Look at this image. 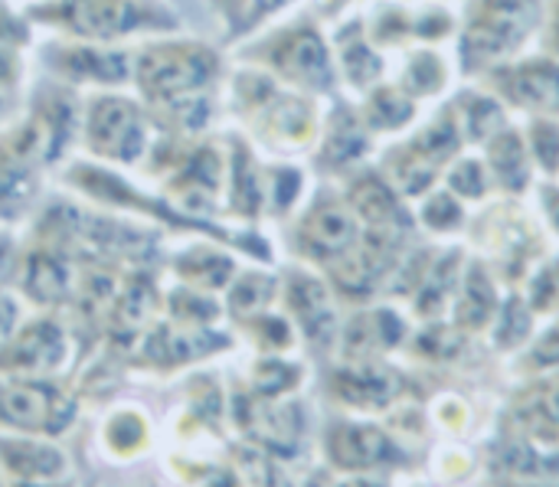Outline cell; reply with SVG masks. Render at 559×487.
I'll return each instance as SVG.
<instances>
[{"label":"cell","instance_id":"cell-1","mask_svg":"<svg viewBox=\"0 0 559 487\" xmlns=\"http://www.w3.org/2000/svg\"><path fill=\"white\" fill-rule=\"evenodd\" d=\"M147 115L170 134H200L213 115V88L219 82V56L197 39H154L131 66Z\"/></svg>","mask_w":559,"mask_h":487},{"label":"cell","instance_id":"cell-2","mask_svg":"<svg viewBox=\"0 0 559 487\" xmlns=\"http://www.w3.org/2000/svg\"><path fill=\"white\" fill-rule=\"evenodd\" d=\"M29 20L49 23L75 43L115 46L118 39L144 29H174V13L154 0H43L29 10Z\"/></svg>","mask_w":559,"mask_h":487},{"label":"cell","instance_id":"cell-3","mask_svg":"<svg viewBox=\"0 0 559 487\" xmlns=\"http://www.w3.org/2000/svg\"><path fill=\"white\" fill-rule=\"evenodd\" d=\"M85 147L108 164H138L151 147V115L141 102L115 92H98L85 102L79 118Z\"/></svg>","mask_w":559,"mask_h":487},{"label":"cell","instance_id":"cell-4","mask_svg":"<svg viewBox=\"0 0 559 487\" xmlns=\"http://www.w3.org/2000/svg\"><path fill=\"white\" fill-rule=\"evenodd\" d=\"M236 92H239V105L252 118L255 131L265 134L269 141L295 147L311 138L314 118H311L308 105L292 98L288 92H278L272 79L246 75L242 82H236Z\"/></svg>","mask_w":559,"mask_h":487},{"label":"cell","instance_id":"cell-5","mask_svg":"<svg viewBox=\"0 0 559 487\" xmlns=\"http://www.w3.org/2000/svg\"><path fill=\"white\" fill-rule=\"evenodd\" d=\"M534 20L537 0H485L465 36L468 66H478L491 56H501L504 49H514L527 36Z\"/></svg>","mask_w":559,"mask_h":487},{"label":"cell","instance_id":"cell-6","mask_svg":"<svg viewBox=\"0 0 559 487\" xmlns=\"http://www.w3.org/2000/svg\"><path fill=\"white\" fill-rule=\"evenodd\" d=\"M49 66L62 82L72 85H98V88H115L131 82V66L134 56L115 46H98V43H62L49 49Z\"/></svg>","mask_w":559,"mask_h":487},{"label":"cell","instance_id":"cell-7","mask_svg":"<svg viewBox=\"0 0 559 487\" xmlns=\"http://www.w3.org/2000/svg\"><path fill=\"white\" fill-rule=\"evenodd\" d=\"M0 419L33 432H59L72 419V403L49 383H10L0 390Z\"/></svg>","mask_w":559,"mask_h":487},{"label":"cell","instance_id":"cell-8","mask_svg":"<svg viewBox=\"0 0 559 487\" xmlns=\"http://www.w3.org/2000/svg\"><path fill=\"white\" fill-rule=\"evenodd\" d=\"M272 66L282 79L308 88L331 85V56L314 29H292L272 43Z\"/></svg>","mask_w":559,"mask_h":487},{"label":"cell","instance_id":"cell-9","mask_svg":"<svg viewBox=\"0 0 559 487\" xmlns=\"http://www.w3.org/2000/svg\"><path fill=\"white\" fill-rule=\"evenodd\" d=\"M36 164L39 154L23 124L0 141V219H13L26 210L36 190Z\"/></svg>","mask_w":559,"mask_h":487},{"label":"cell","instance_id":"cell-10","mask_svg":"<svg viewBox=\"0 0 559 487\" xmlns=\"http://www.w3.org/2000/svg\"><path fill=\"white\" fill-rule=\"evenodd\" d=\"M301 246L308 256L334 262L357 246V219L344 206H318L301 223Z\"/></svg>","mask_w":559,"mask_h":487},{"label":"cell","instance_id":"cell-11","mask_svg":"<svg viewBox=\"0 0 559 487\" xmlns=\"http://www.w3.org/2000/svg\"><path fill=\"white\" fill-rule=\"evenodd\" d=\"M66 354V337L59 331V324L52 321H39L29 324L26 331H20L10 344H7V360L10 367L23 370V373H43L49 367H56Z\"/></svg>","mask_w":559,"mask_h":487},{"label":"cell","instance_id":"cell-12","mask_svg":"<svg viewBox=\"0 0 559 487\" xmlns=\"http://www.w3.org/2000/svg\"><path fill=\"white\" fill-rule=\"evenodd\" d=\"M504 88L514 102L531 108H559V66L531 62L504 75Z\"/></svg>","mask_w":559,"mask_h":487},{"label":"cell","instance_id":"cell-13","mask_svg":"<svg viewBox=\"0 0 559 487\" xmlns=\"http://www.w3.org/2000/svg\"><path fill=\"white\" fill-rule=\"evenodd\" d=\"M334 455L347 468H367L390 455L386 439L377 429H341L334 436Z\"/></svg>","mask_w":559,"mask_h":487},{"label":"cell","instance_id":"cell-14","mask_svg":"<svg viewBox=\"0 0 559 487\" xmlns=\"http://www.w3.org/2000/svg\"><path fill=\"white\" fill-rule=\"evenodd\" d=\"M292 305H295V311L301 314V324L308 328L311 337L331 334L334 314H331L328 292H324L318 282H311V278H295V285H292Z\"/></svg>","mask_w":559,"mask_h":487},{"label":"cell","instance_id":"cell-15","mask_svg":"<svg viewBox=\"0 0 559 487\" xmlns=\"http://www.w3.org/2000/svg\"><path fill=\"white\" fill-rule=\"evenodd\" d=\"M350 203H354V210H357L364 219H370L373 226H386V223L396 219V200H393L390 187H383V183L373 180V177H364V180L354 183Z\"/></svg>","mask_w":559,"mask_h":487},{"label":"cell","instance_id":"cell-16","mask_svg":"<svg viewBox=\"0 0 559 487\" xmlns=\"http://www.w3.org/2000/svg\"><path fill=\"white\" fill-rule=\"evenodd\" d=\"M7 465L23 478H56L62 472V455L43 446H7Z\"/></svg>","mask_w":559,"mask_h":487},{"label":"cell","instance_id":"cell-17","mask_svg":"<svg viewBox=\"0 0 559 487\" xmlns=\"http://www.w3.org/2000/svg\"><path fill=\"white\" fill-rule=\"evenodd\" d=\"M491 164L498 170V177L511 187H524L527 180V157H524V144L521 138L511 131V134H501L495 144H491Z\"/></svg>","mask_w":559,"mask_h":487},{"label":"cell","instance_id":"cell-18","mask_svg":"<svg viewBox=\"0 0 559 487\" xmlns=\"http://www.w3.org/2000/svg\"><path fill=\"white\" fill-rule=\"evenodd\" d=\"M491 305H495V295H491L488 278H485L478 269H472V272H468V282H465V292H462V301H459L462 321H465V324H481V321L488 318Z\"/></svg>","mask_w":559,"mask_h":487},{"label":"cell","instance_id":"cell-19","mask_svg":"<svg viewBox=\"0 0 559 487\" xmlns=\"http://www.w3.org/2000/svg\"><path fill=\"white\" fill-rule=\"evenodd\" d=\"M364 151V134L357 131V124L350 118H341L331 134H328V154L341 164V161H350Z\"/></svg>","mask_w":559,"mask_h":487},{"label":"cell","instance_id":"cell-20","mask_svg":"<svg viewBox=\"0 0 559 487\" xmlns=\"http://www.w3.org/2000/svg\"><path fill=\"white\" fill-rule=\"evenodd\" d=\"M409 102L406 98H400L396 92H380L377 98H373V108H370V118H373V124H380V128H396V124H403L406 118H409Z\"/></svg>","mask_w":559,"mask_h":487},{"label":"cell","instance_id":"cell-21","mask_svg":"<svg viewBox=\"0 0 559 487\" xmlns=\"http://www.w3.org/2000/svg\"><path fill=\"white\" fill-rule=\"evenodd\" d=\"M406 79H409V85H413L416 92L439 88V82H442V62H439L436 56H429V52H419V56L409 62Z\"/></svg>","mask_w":559,"mask_h":487},{"label":"cell","instance_id":"cell-22","mask_svg":"<svg viewBox=\"0 0 559 487\" xmlns=\"http://www.w3.org/2000/svg\"><path fill=\"white\" fill-rule=\"evenodd\" d=\"M344 62H347V75H350L354 82H360V85H367V82H370V79H377V72H380V59H377L364 43L347 46Z\"/></svg>","mask_w":559,"mask_h":487},{"label":"cell","instance_id":"cell-23","mask_svg":"<svg viewBox=\"0 0 559 487\" xmlns=\"http://www.w3.org/2000/svg\"><path fill=\"white\" fill-rule=\"evenodd\" d=\"M233 23L239 20V23H252V20H259V16H265L269 10H275L282 0H213Z\"/></svg>","mask_w":559,"mask_h":487},{"label":"cell","instance_id":"cell-24","mask_svg":"<svg viewBox=\"0 0 559 487\" xmlns=\"http://www.w3.org/2000/svg\"><path fill=\"white\" fill-rule=\"evenodd\" d=\"M465 118H468V134H472V138L488 134L491 128L501 124V111H498L491 102H485V98H472L468 108H465Z\"/></svg>","mask_w":559,"mask_h":487},{"label":"cell","instance_id":"cell-25","mask_svg":"<svg viewBox=\"0 0 559 487\" xmlns=\"http://www.w3.org/2000/svg\"><path fill=\"white\" fill-rule=\"evenodd\" d=\"M534 151L540 157V164L547 170H557L559 167V128L554 124H537L534 128Z\"/></svg>","mask_w":559,"mask_h":487},{"label":"cell","instance_id":"cell-26","mask_svg":"<svg viewBox=\"0 0 559 487\" xmlns=\"http://www.w3.org/2000/svg\"><path fill=\"white\" fill-rule=\"evenodd\" d=\"M16 85H20V59L13 46H0V111H3V102L16 92Z\"/></svg>","mask_w":559,"mask_h":487},{"label":"cell","instance_id":"cell-27","mask_svg":"<svg viewBox=\"0 0 559 487\" xmlns=\"http://www.w3.org/2000/svg\"><path fill=\"white\" fill-rule=\"evenodd\" d=\"M452 183H455V190H462V193H468V197H478V193H481V187H485L481 167H478L475 161L459 164V170L452 174Z\"/></svg>","mask_w":559,"mask_h":487},{"label":"cell","instance_id":"cell-28","mask_svg":"<svg viewBox=\"0 0 559 487\" xmlns=\"http://www.w3.org/2000/svg\"><path fill=\"white\" fill-rule=\"evenodd\" d=\"M426 219H429V226H436V229H449V226L459 223V206H455L449 197H436V200L429 203V210H426Z\"/></svg>","mask_w":559,"mask_h":487},{"label":"cell","instance_id":"cell-29","mask_svg":"<svg viewBox=\"0 0 559 487\" xmlns=\"http://www.w3.org/2000/svg\"><path fill=\"white\" fill-rule=\"evenodd\" d=\"M537 409L544 413V419L559 423V380H554L550 387H544V393L537 400Z\"/></svg>","mask_w":559,"mask_h":487},{"label":"cell","instance_id":"cell-30","mask_svg":"<svg viewBox=\"0 0 559 487\" xmlns=\"http://www.w3.org/2000/svg\"><path fill=\"white\" fill-rule=\"evenodd\" d=\"M13 324H16V301H13L10 295L0 292V347H3V341L10 337Z\"/></svg>","mask_w":559,"mask_h":487},{"label":"cell","instance_id":"cell-31","mask_svg":"<svg viewBox=\"0 0 559 487\" xmlns=\"http://www.w3.org/2000/svg\"><path fill=\"white\" fill-rule=\"evenodd\" d=\"M10 29H26V26H16V20H13V13L3 7V0H0V46H13V43H23V36H16V33H10Z\"/></svg>","mask_w":559,"mask_h":487},{"label":"cell","instance_id":"cell-32","mask_svg":"<svg viewBox=\"0 0 559 487\" xmlns=\"http://www.w3.org/2000/svg\"><path fill=\"white\" fill-rule=\"evenodd\" d=\"M540 364H559V328L557 331H550L544 341H540V347H537V354H534Z\"/></svg>","mask_w":559,"mask_h":487},{"label":"cell","instance_id":"cell-33","mask_svg":"<svg viewBox=\"0 0 559 487\" xmlns=\"http://www.w3.org/2000/svg\"><path fill=\"white\" fill-rule=\"evenodd\" d=\"M550 213H554V219H557V229H559V193H550Z\"/></svg>","mask_w":559,"mask_h":487},{"label":"cell","instance_id":"cell-34","mask_svg":"<svg viewBox=\"0 0 559 487\" xmlns=\"http://www.w3.org/2000/svg\"><path fill=\"white\" fill-rule=\"evenodd\" d=\"M557 43H559V29H557Z\"/></svg>","mask_w":559,"mask_h":487}]
</instances>
